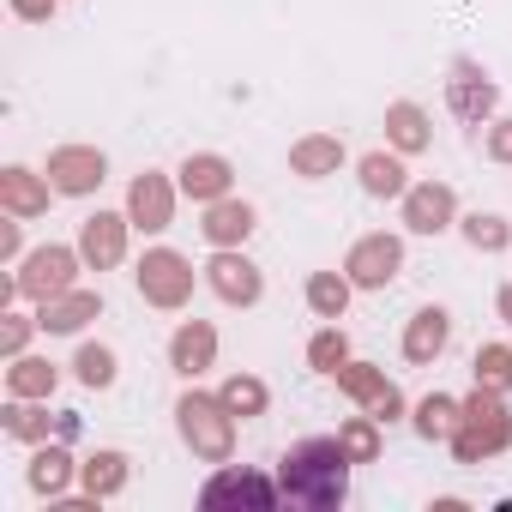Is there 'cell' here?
<instances>
[{"mask_svg": "<svg viewBox=\"0 0 512 512\" xmlns=\"http://www.w3.org/2000/svg\"><path fill=\"white\" fill-rule=\"evenodd\" d=\"M350 464L356 458L344 452V440H296L278 464V488L302 512H332L350 500Z\"/></svg>", "mask_w": 512, "mask_h": 512, "instance_id": "obj_1", "label": "cell"}, {"mask_svg": "<svg viewBox=\"0 0 512 512\" xmlns=\"http://www.w3.org/2000/svg\"><path fill=\"white\" fill-rule=\"evenodd\" d=\"M175 428H181L193 458H205V464H229L235 458V410L217 392H187L175 404Z\"/></svg>", "mask_w": 512, "mask_h": 512, "instance_id": "obj_2", "label": "cell"}, {"mask_svg": "<svg viewBox=\"0 0 512 512\" xmlns=\"http://www.w3.org/2000/svg\"><path fill=\"white\" fill-rule=\"evenodd\" d=\"M446 446H452L458 464H482V458H494V452L512 446V410L500 404L494 386H476V392L464 398V422H458V434H452Z\"/></svg>", "mask_w": 512, "mask_h": 512, "instance_id": "obj_3", "label": "cell"}, {"mask_svg": "<svg viewBox=\"0 0 512 512\" xmlns=\"http://www.w3.org/2000/svg\"><path fill=\"white\" fill-rule=\"evenodd\" d=\"M79 266H85V253L79 247H37V253H25V266H19V278H13V296H25V302H49V296H67L73 284H79Z\"/></svg>", "mask_w": 512, "mask_h": 512, "instance_id": "obj_4", "label": "cell"}, {"mask_svg": "<svg viewBox=\"0 0 512 512\" xmlns=\"http://www.w3.org/2000/svg\"><path fill=\"white\" fill-rule=\"evenodd\" d=\"M133 284H139V296L151 302V308H187L193 302V260L187 253H175V247H151L145 260H139V272H133Z\"/></svg>", "mask_w": 512, "mask_h": 512, "instance_id": "obj_5", "label": "cell"}, {"mask_svg": "<svg viewBox=\"0 0 512 512\" xmlns=\"http://www.w3.org/2000/svg\"><path fill=\"white\" fill-rule=\"evenodd\" d=\"M284 500V488L260 470H241V464H223L205 488H199V506L205 512H223V506H247V512H272Z\"/></svg>", "mask_w": 512, "mask_h": 512, "instance_id": "obj_6", "label": "cell"}, {"mask_svg": "<svg viewBox=\"0 0 512 512\" xmlns=\"http://www.w3.org/2000/svg\"><path fill=\"white\" fill-rule=\"evenodd\" d=\"M398 272H404V241H398V235H386V229L362 235V241L344 253V278H350L356 290H386Z\"/></svg>", "mask_w": 512, "mask_h": 512, "instance_id": "obj_7", "label": "cell"}, {"mask_svg": "<svg viewBox=\"0 0 512 512\" xmlns=\"http://www.w3.org/2000/svg\"><path fill=\"white\" fill-rule=\"evenodd\" d=\"M205 290H211L217 302H229V308H253V302L266 296V278H260V266H253L247 253L217 247L211 266H205Z\"/></svg>", "mask_w": 512, "mask_h": 512, "instance_id": "obj_8", "label": "cell"}, {"mask_svg": "<svg viewBox=\"0 0 512 512\" xmlns=\"http://www.w3.org/2000/svg\"><path fill=\"white\" fill-rule=\"evenodd\" d=\"M103 181H109V157H103L97 145H61V151H49V187H55V193L85 199V193H97Z\"/></svg>", "mask_w": 512, "mask_h": 512, "instance_id": "obj_9", "label": "cell"}, {"mask_svg": "<svg viewBox=\"0 0 512 512\" xmlns=\"http://www.w3.org/2000/svg\"><path fill=\"white\" fill-rule=\"evenodd\" d=\"M127 229H133L127 211H91V217L79 223V253H85L91 272H109V266L127 260Z\"/></svg>", "mask_w": 512, "mask_h": 512, "instance_id": "obj_10", "label": "cell"}, {"mask_svg": "<svg viewBox=\"0 0 512 512\" xmlns=\"http://www.w3.org/2000/svg\"><path fill=\"white\" fill-rule=\"evenodd\" d=\"M338 386H344V392H350V398L374 416V422L404 416V392H398V386H392L374 362H344V368H338Z\"/></svg>", "mask_w": 512, "mask_h": 512, "instance_id": "obj_11", "label": "cell"}, {"mask_svg": "<svg viewBox=\"0 0 512 512\" xmlns=\"http://www.w3.org/2000/svg\"><path fill=\"white\" fill-rule=\"evenodd\" d=\"M446 103L458 121H488L494 103H500V85L476 67V61H452V79H446Z\"/></svg>", "mask_w": 512, "mask_h": 512, "instance_id": "obj_12", "label": "cell"}, {"mask_svg": "<svg viewBox=\"0 0 512 512\" xmlns=\"http://www.w3.org/2000/svg\"><path fill=\"white\" fill-rule=\"evenodd\" d=\"M127 217H133V229H145V235H163L169 223H175V187H169V175H133V187H127Z\"/></svg>", "mask_w": 512, "mask_h": 512, "instance_id": "obj_13", "label": "cell"}, {"mask_svg": "<svg viewBox=\"0 0 512 512\" xmlns=\"http://www.w3.org/2000/svg\"><path fill=\"white\" fill-rule=\"evenodd\" d=\"M452 217H458V193L446 181H410V193H404V229L440 235V229H452Z\"/></svg>", "mask_w": 512, "mask_h": 512, "instance_id": "obj_14", "label": "cell"}, {"mask_svg": "<svg viewBox=\"0 0 512 512\" xmlns=\"http://www.w3.org/2000/svg\"><path fill=\"white\" fill-rule=\"evenodd\" d=\"M446 344H452V314L446 308H416L410 326H404V362L428 368V362L446 356Z\"/></svg>", "mask_w": 512, "mask_h": 512, "instance_id": "obj_15", "label": "cell"}, {"mask_svg": "<svg viewBox=\"0 0 512 512\" xmlns=\"http://www.w3.org/2000/svg\"><path fill=\"white\" fill-rule=\"evenodd\" d=\"M97 314H103V296H97V290H79V284H73L67 296H49V302H43L37 326H43V332H55V338H73V332H85V326H91Z\"/></svg>", "mask_w": 512, "mask_h": 512, "instance_id": "obj_16", "label": "cell"}, {"mask_svg": "<svg viewBox=\"0 0 512 512\" xmlns=\"http://www.w3.org/2000/svg\"><path fill=\"white\" fill-rule=\"evenodd\" d=\"M211 362H217V326H211V320H181L175 338H169V368L193 380V374H205Z\"/></svg>", "mask_w": 512, "mask_h": 512, "instance_id": "obj_17", "label": "cell"}, {"mask_svg": "<svg viewBox=\"0 0 512 512\" xmlns=\"http://www.w3.org/2000/svg\"><path fill=\"white\" fill-rule=\"evenodd\" d=\"M49 199H55L49 175H31L25 163L0 169V205H7L13 217H43V211H49Z\"/></svg>", "mask_w": 512, "mask_h": 512, "instance_id": "obj_18", "label": "cell"}, {"mask_svg": "<svg viewBox=\"0 0 512 512\" xmlns=\"http://www.w3.org/2000/svg\"><path fill=\"white\" fill-rule=\"evenodd\" d=\"M229 181H235V169H229V157H217V151H193V157L181 163V193L199 199V205L229 199Z\"/></svg>", "mask_w": 512, "mask_h": 512, "instance_id": "obj_19", "label": "cell"}, {"mask_svg": "<svg viewBox=\"0 0 512 512\" xmlns=\"http://www.w3.org/2000/svg\"><path fill=\"white\" fill-rule=\"evenodd\" d=\"M253 223H260V217H253V205H247V199H211V205H205L199 235H205L211 247H241V241L253 235Z\"/></svg>", "mask_w": 512, "mask_h": 512, "instance_id": "obj_20", "label": "cell"}, {"mask_svg": "<svg viewBox=\"0 0 512 512\" xmlns=\"http://www.w3.org/2000/svg\"><path fill=\"white\" fill-rule=\"evenodd\" d=\"M290 169H296L302 181L338 175V169H344V139H338V133H308V139H296V145H290Z\"/></svg>", "mask_w": 512, "mask_h": 512, "instance_id": "obj_21", "label": "cell"}, {"mask_svg": "<svg viewBox=\"0 0 512 512\" xmlns=\"http://www.w3.org/2000/svg\"><path fill=\"white\" fill-rule=\"evenodd\" d=\"M127 476H133V458H127V452H91V458L79 464L85 500H109V494H121Z\"/></svg>", "mask_w": 512, "mask_h": 512, "instance_id": "obj_22", "label": "cell"}, {"mask_svg": "<svg viewBox=\"0 0 512 512\" xmlns=\"http://www.w3.org/2000/svg\"><path fill=\"white\" fill-rule=\"evenodd\" d=\"M386 139H392V151L416 157V151L434 145V127H428V115H422L416 103H392V109H386Z\"/></svg>", "mask_w": 512, "mask_h": 512, "instance_id": "obj_23", "label": "cell"}, {"mask_svg": "<svg viewBox=\"0 0 512 512\" xmlns=\"http://www.w3.org/2000/svg\"><path fill=\"white\" fill-rule=\"evenodd\" d=\"M356 175H362V193H374V199H404L410 193V175H404V163L392 151H368L356 163Z\"/></svg>", "mask_w": 512, "mask_h": 512, "instance_id": "obj_24", "label": "cell"}, {"mask_svg": "<svg viewBox=\"0 0 512 512\" xmlns=\"http://www.w3.org/2000/svg\"><path fill=\"white\" fill-rule=\"evenodd\" d=\"M73 470H79V464L67 458V446H37V452H31V470H25V482H31L37 494H49V500H55V494H67Z\"/></svg>", "mask_w": 512, "mask_h": 512, "instance_id": "obj_25", "label": "cell"}, {"mask_svg": "<svg viewBox=\"0 0 512 512\" xmlns=\"http://www.w3.org/2000/svg\"><path fill=\"white\" fill-rule=\"evenodd\" d=\"M55 362H43V356H13V368H7V398H49L55 392Z\"/></svg>", "mask_w": 512, "mask_h": 512, "instance_id": "obj_26", "label": "cell"}, {"mask_svg": "<svg viewBox=\"0 0 512 512\" xmlns=\"http://www.w3.org/2000/svg\"><path fill=\"white\" fill-rule=\"evenodd\" d=\"M458 422H464V404L446 398V392H428V398L416 404V434H422V440H452Z\"/></svg>", "mask_w": 512, "mask_h": 512, "instance_id": "obj_27", "label": "cell"}, {"mask_svg": "<svg viewBox=\"0 0 512 512\" xmlns=\"http://www.w3.org/2000/svg\"><path fill=\"white\" fill-rule=\"evenodd\" d=\"M350 278L344 272H314L308 278V308L320 314V320H344V308H350Z\"/></svg>", "mask_w": 512, "mask_h": 512, "instance_id": "obj_28", "label": "cell"}, {"mask_svg": "<svg viewBox=\"0 0 512 512\" xmlns=\"http://www.w3.org/2000/svg\"><path fill=\"white\" fill-rule=\"evenodd\" d=\"M217 398H223L235 416H266V404H272V392H266V380H260V374H229Z\"/></svg>", "mask_w": 512, "mask_h": 512, "instance_id": "obj_29", "label": "cell"}, {"mask_svg": "<svg viewBox=\"0 0 512 512\" xmlns=\"http://www.w3.org/2000/svg\"><path fill=\"white\" fill-rule=\"evenodd\" d=\"M0 428H7L13 440H49V410H37L31 398H7V410H0Z\"/></svg>", "mask_w": 512, "mask_h": 512, "instance_id": "obj_30", "label": "cell"}, {"mask_svg": "<svg viewBox=\"0 0 512 512\" xmlns=\"http://www.w3.org/2000/svg\"><path fill=\"white\" fill-rule=\"evenodd\" d=\"M464 241H470L476 253H500V247H512V223L494 217V211H470V217H464Z\"/></svg>", "mask_w": 512, "mask_h": 512, "instance_id": "obj_31", "label": "cell"}, {"mask_svg": "<svg viewBox=\"0 0 512 512\" xmlns=\"http://www.w3.org/2000/svg\"><path fill=\"white\" fill-rule=\"evenodd\" d=\"M73 374L91 386V392H103V386H115V350L109 344H85L79 356H73Z\"/></svg>", "mask_w": 512, "mask_h": 512, "instance_id": "obj_32", "label": "cell"}, {"mask_svg": "<svg viewBox=\"0 0 512 512\" xmlns=\"http://www.w3.org/2000/svg\"><path fill=\"white\" fill-rule=\"evenodd\" d=\"M344 362H350V338H344L338 326L314 332V344H308V368H320V374H338Z\"/></svg>", "mask_w": 512, "mask_h": 512, "instance_id": "obj_33", "label": "cell"}, {"mask_svg": "<svg viewBox=\"0 0 512 512\" xmlns=\"http://www.w3.org/2000/svg\"><path fill=\"white\" fill-rule=\"evenodd\" d=\"M338 440H344V452H350L356 464H374V458H380V428H374V416H350V422L338 428Z\"/></svg>", "mask_w": 512, "mask_h": 512, "instance_id": "obj_34", "label": "cell"}, {"mask_svg": "<svg viewBox=\"0 0 512 512\" xmlns=\"http://www.w3.org/2000/svg\"><path fill=\"white\" fill-rule=\"evenodd\" d=\"M476 386H494V392L512 386V344H482L476 350Z\"/></svg>", "mask_w": 512, "mask_h": 512, "instance_id": "obj_35", "label": "cell"}, {"mask_svg": "<svg viewBox=\"0 0 512 512\" xmlns=\"http://www.w3.org/2000/svg\"><path fill=\"white\" fill-rule=\"evenodd\" d=\"M31 332H37V320H25V314H7V326H0V356H25V344H31Z\"/></svg>", "mask_w": 512, "mask_h": 512, "instance_id": "obj_36", "label": "cell"}, {"mask_svg": "<svg viewBox=\"0 0 512 512\" xmlns=\"http://www.w3.org/2000/svg\"><path fill=\"white\" fill-rule=\"evenodd\" d=\"M482 151H488L494 163H512V121H494L488 139H482Z\"/></svg>", "mask_w": 512, "mask_h": 512, "instance_id": "obj_37", "label": "cell"}, {"mask_svg": "<svg viewBox=\"0 0 512 512\" xmlns=\"http://www.w3.org/2000/svg\"><path fill=\"white\" fill-rule=\"evenodd\" d=\"M55 7H61V0H13V13H19L25 25H49Z\"/></svg>", "mask_w": 512, "mask_h": 512, "instance_id": "obj_38", "label": "cell"}, {"mask_svg": "<svg viewBox=\"0 0 512 512\" xmlns=\"http://www.w3.org/2000/svg\"><path fill=\"white\" fill-rule=\"evenodd\" d=\"M0 260H19V223H0Z\"/></svg>", "mask_w": 512, "mask_h": 512, "instance_id": "obj_39", "label": "cell"}, {"mask_svg": "<svg viewBox=\"0 0 512 512\" xmlns=\"http://www.w3.org/2000/svg\"><path fill=\"white\" fill-rule=\"evenodd\" d=\"M494 308H500V320L512 326V284H500V296H494Z\"/></svg>", "mask_w": 512, "mask_h": 512, "instance_id": "obj_40", "label": "cell"}]
</instances>
